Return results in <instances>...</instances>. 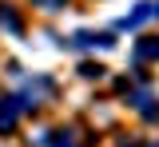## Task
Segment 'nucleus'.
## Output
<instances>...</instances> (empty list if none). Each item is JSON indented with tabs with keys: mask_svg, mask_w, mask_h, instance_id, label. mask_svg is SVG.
Here are the masks:
<instances>
[{
	"mask_svg": "<svg viewBox=\"0 0 159 147\" xmlns=\"http://www.w3.org/2000/svg\"><path fill=\"white\" fill-rule=\"evenodd\" d=\"M151 12H155V4H135V12H131V16H123V28H135V24H143Z\"/></svg>",
	"mask_w": 159,
	"mask_h": 147,
	"instance_id": "nucleus-3",
	"label": "nucleus"
},
{
	"mask_svg": "<svg viewBox=\"0 0 159 147\" xmlns=\"http://www.w3.org/2000/svg\"><path fill=\"white\" fill-rule=\"evenodd\" d=\"M36 8H48V12H56V8H64V0H32Z\"/></svg>",
	"mask_w": 159,
	"mask_h": 147,
	"instance_id": "nucleus-7",
	"label": "nucleus"
},
{
	"mask_svg": "<svg viewBox=\"0 0 159 147\" xmlns=\"http://www.w3.org/2000/svg\"><path fill=\"white\" fill-rule=\"evenodd\" d=\"M48 147H76V135H72V131H52Z\"/></svg>",
	"mask_w": 159,
	"mask_h": 147,
	"instance_id": "nucleus-4",
	"label": "nucleus"
},
{
	"mask_svg": "<svg viewBox=\"0 0 159 147\" xmlns=\"http://www.w3.org/2000/svg\"><path fill=\"white\" fill-rule=\"evenodd\" d=\"M80 76H84V80H99V76H103V68H99V64H84V68H80Z\"/></svg>",
	"mask_w": 159,
	"mask_h": 147,
	"instance_id": "nucleus-6",
	"label": "nucleus"
},
{
	"mask_svg": "<svg viewBox=\"0 0 159 147\" xmlns=\"http://www.w3.org/2000/svg\"><path fill=\"white\" fill-rule=\"evenodd\" d=\"M135 60H139V64L159 60V36H143V40L135 44Z\"/></svg>",
	"mask_w": 159,
	"mask_h": 147,
	"instance_id": "nucleus-1",
	"label": "nucleus"
},
{
	"mask_svg": "<svg viewBox=\"0 0 159 147\" xmlns=\"http://www.w3.org/2000/svg\"><path fill=\"white\" fill-rule=\"evenodd\" d=\"M16 111H20V100H4L0 104V131H8L16 123Z\"/></svg>",
	"mask_w": 159,
	"mask_h": 147,
	"instance_id": "nucleus-2",
	"label": "nucleus"
},
{
	"mask_svg": "<svg viewBox=\"0 0 159 147\" xmlns=\"http://www.w3.org/2000/svg\"><path fill=\"white\" fill-rule=\"evenodd\" d=\"M155 12H159V8H155Z\"/></svg>",
	"mask_w": 159,
	"mask_h": 147,
	"instance_id": "nucleus-8",
	"label": "nucleus"
},
{
	"mask_svg": "<svg viewBox=\"0 0 159 147\" xmlns=\"http://www.w3.org/2000/svg\"><path fill=\"white\" fill-rule=\"evenodd\" d=\"M0 24H4V28H12V32L20 28V20L12 16V12H8V4H0Z\"/></svg>",
	"mask_w": 159,
	"mask_h": 147,
	"instance_id": "nucleus-5",
	"label": "nucleus"
}]
</instances>
